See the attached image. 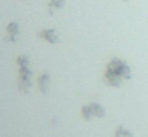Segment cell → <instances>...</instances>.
<instances>
[{
	"label": "cell",
	"instance_id": "cell-3",
	"mask_svg": "<svg viewBox=\"0 0 148 137\" xmlns=\"http://www.w3.org/2000/svg\"><path fill=\"white\" fill-rule=\"evenodd\" d=\"M107 115L105 108L100 102H86V104L81 105L80 108V116L84 121H92V120H100Z\"/></svg>",
	"mask_w": 148,
	"mask_h": 137
},
{
	"label": "cell",
	"instance_id": "cell-7",
	"mask_svg": "<svg viewBox=\"0 0 148 137\" xmlns=\"http://www.w3.org/2000/svg\"><path fill=\"white\" fill-rule=\"evenodd\" d=\"M65 6V0H48V13L54 14L56 11L62 10Z\"/></svg>",
	"mask_w": 148,
	"mask_h": 137
},
{
	"label": "cell",
	"instance_id": "cell-1",
	"mask_svg": "<svg viewBox=\"0 0 148 137\" xmlns=\"http://www.w3.org/2000/svg\"><path fill=\"white\" fill-rule=\"evenodd\" d=\"M132 78V67L121 57H112L102 73V81L110 88H119Z\"/></svg>",
	"mask_w": 148,
	"mask_h": 137
},
{
	"label": "cell",
	"instance_id": "cell-8",
	"mask_svg": "<svg viewBox=\"0 0 148 137\" xmlns=\"http://www.w3.org/2000/svg\"><path fill=\"white\" fill-rule=\"evenodd\" d=\"M113 137H134V132H132L129 127L119 124V126H116L115 131H113Z\"/></svg>",
	"mask_w": 148,
	"mask_h": 137
},
{
	"label": "cell",
	"instance_id": "cell-9",
	"mask_svg": "<svg viewBox=\"0 0 148 137\" xmlns=\"http://www.w3.org/2000/svg\"><path fill=\"white\" fill-rule=\"evenodd\" d=\"M123 2H126V0H123Z\"/></svg>",
	"mask_w": 148,
	"mask_h": 137
},
{
	"label": "cell",
	"instance_id": "cell-6",
	"mask_svg": "<svg viewBox=\"0 0 148 137\" xmlns=\"http://www.w3.org/2000/svg\"><path fill=\"white\" fill-rule=\"evenodd\" d=\"M35 85H37L38 92H42V94H48L49 86H51V76H49V73L48 72H42L38 76H37Z\"/></svg>",
	"mask_w": 148,
	"mask_h": 137
},
{
	"label": "cell",
	"instance_id": "cell-4",
	"mask_svg": "<svg viewBox=\"0 0 148 137\" xmlns=\"http://www.w3.org/2000/svg\"><path fill=\"white\" fill-rule=\"evenodd\" d=\"M38 38L42 41H45V43H49V45H59L61 43V34L53 27L42 29V30L38 32Z\"/></svg>",
	"mask_w": 148,
	"mask_h": 137
},
{
	"label": "cell",
	"instance_id": "cell-2",
	"mask_svg": "<svg viewBox=\"0 0 148 137\" xmlns=\"http://www.w3.org/2000/svg\"><path fill=\"white\" fill-rule=\"evenodd\" d=\"M18 69V76H16V86L21 94H29L34 86V72L30 69V61L26 54H19L14 59Z\"/></svg>",
	"mask_w": 148,
	"mask_h": 137
},
{
	"label": "cell",
	"instance_id": "cell-5",
	"mask_svg": "<svg viewBox=\"0 0 148 137\" xmlns=\"http://www.w3.org/2000/svg\"><path fill=\"white\" fill-rule=\"evenodd\" d=\"M21 35V25L16 21H10L5 25V41L8 43H14L18 41V37Z\"/></svg>",
	"mask_w": 148,
	"mask_h": 137
}]
</instances>
